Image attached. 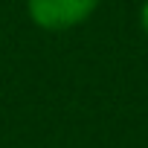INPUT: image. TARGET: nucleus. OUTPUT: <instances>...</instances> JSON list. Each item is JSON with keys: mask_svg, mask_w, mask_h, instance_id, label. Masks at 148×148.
Returning a JSON list of instances; mask_svg holds the SVG:
<instances>
[{"mask_svg": "<svg viewBox=\"0 0 148 148\" xmlns=\"http://www.w3.org/2000/svg\"><path fill=\"white\" fill-rule=\"evenodd\" d=\"M102 0H26V18L44 32H67L87 23Z\"/></svg>", "mask_w": 148, "mask_h": 148, "instance_id": "1", "label": "nucleus"}, {"mask_svg": "<svg viewBox=\"0 0 148 148\" xmlns=\"http://www.w3.org/2000/svg\"><path fill=\"white\" fill-rule=\"evenodd\" d=\"M139 29L148 38V0H142V6H139Z\"/></svg>", "mask_w": 148, "mask_h": 148, "instance_id": "2", "label": "nucleus"}]
</instances>
